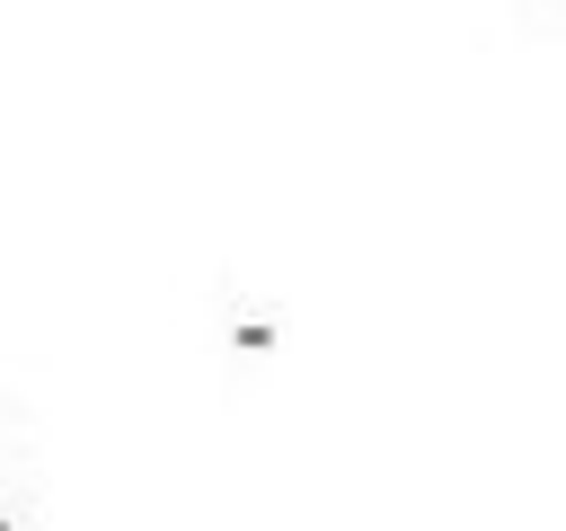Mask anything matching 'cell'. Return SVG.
Listing matches in <instances>:
<instances>
[{"mask_svg": "<svg viewBox=\"0 0 566 531\" xmlns=\"http://www.w3.org/2000/svg\"><path fill=\"white\" fill-rule=\"evenodd\" d=\"M221 336H230L239 354H274V345H283V319H274V310H239Z\"/></svg>", "mask_w": 566, "mask_h": 531, "instance_id": "6da1fadb", "label": "cell"}, {"mask_svg": "<svg viewBox=\"0 0 566 531\" xmlns=\"http://www.w3.org/2000/svg\"><path fill=\"white\" fill-rule=\"evenodd\" d=\"M0 531H18V522H9V504H0Z\"/></svg>", "mask_w": 566, "mask_h": 531, "instance_id": "7a4b0ae2", "label": "cell"}]
</instances>
